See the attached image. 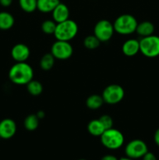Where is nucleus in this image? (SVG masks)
Wrapping results in <instances>:
<instances>
[{
  "label": "nucleus",
  "mask_w": 159,
  "mask_h": 160,
  "mask_svg": "<svg viewBox=\"0 0 159 160\" xmlns=\"http://www.w3.org/2000/svg\"><path fill=\"white\" fill-rule=\"evenodd\" d=\"M99 120L101 121V123H102V125L104 126V128H105V130L110 129L113 126V120H112V117L108 115H102L99 118Z\"/></svg>",
  "instance_id": "393cba45"
},
{
  "label": "nucleus",
  "mask_w": 159,
  "mask_h": 160,
  "mask_svg": "<svg viewBox=\"0 0 159 160\" xmlns=\"http://www.w3.org/2000/svg\"><path fill=\"white\" fill-rule=\"evenodd\" d=\"M78 160H87V159H78Z\"/></svg>",
  "instance_id": "2f4dec72"
},
{
  "label": "nucleus",
  "mask_w": 159,
  "mask_h": 160,
  "mask_svg": "<svg viewBox=\"0 0 159 160\" xmlns=\"http://www.w3.org/2000/svg\"><path fill=\"white\" fill-rule=\"evenodd\" d=\"M154 31V26L151 22L143 21L138 23L136 29V32L142 38L152 35Z\"/></svg>",
  "instance_id": "dca6fc26"
},
{
  "label": "nucleus",
  "mask_w": 159,
  "mask_h": 160,
  "mask_svg": "<svg viewBox=\"0 0 159 160\" xmlns=\"http://www.w3.org/2000/svg\"><path fill=\"white\" fill-rule=\"evenodd\" d=\"M147 152V145L140 139H134L131 141L125 148L126 156L132 159L142 158Z\"/></svg>",
  "instance_id": "6e6552de"
},
{
  "label": "nucleus",
  "mask_w": 159,
  "mask_h": 160,
  "mask_svg": "<svg viewBox=\"0 0 159 160\" xmlns=\"http://www.w3.org/2000/svg\"><path fill=\"white\" fill-rule=\"evenodd\" d=\"M78 33V25L74 20H68L58 23L54 35L56 40L70 42L74 38Z\"/></svg>",
  "instance_id": "f03ea898"
},
{
  "label": "nucleus",
  "mask_w": 159,
  "mask_h": 160,
  "mask_svg": "<svg viewBox=\"0 0 159 160\" xmlns=\"http://www.w3.org/2000/svg\"><path fill=\"white\" fill-rule=\"evenodd\" d=\"M87 131L92 136L101 137V134L105 131V128H104L99 119H98V120H93L89 122L87 125Z\"/></svg>",
  "instance_id": "f3484780"
},
{
  "label": "nucleus",
  "mask_w": 159,
  "mask_h": 160,
  "mask_svg": "<svg viewBox=\"0 0 159 160\" xmlns=\"http://www.w3.org/2000/svg\"><path fill=\"white\" fill-rule=\"evenodd\" d=\"M59 2V0H37V9L44 13L51 12Z\"/></svg>",
  "instance_id": "4468645a"
},
{
  "label": "nucleus",
  "mask_w": 159,
  "mask_h": 160,
  "mask_svg": "<svg viewBox=\"0 0 159 160\" xmlns=\"http://www.w3.org/2000/svg\"><path fill=\"white\" fill-rule=\"evenodd\" d=\"M51 53L55 59L65 60L71 57L73 48L69 42L57 40L51 45Z\"/></svg>",
  "instance_id": "1a4fd4ad"
},
{
  "label": "nucleus",
  "mask_w": 159,
  "mask_h": 160,
  "mask_svg": "<svg viewBox=\"0 0 159 160\" xmlns=\"http://www.w3.org/2000/svg\"><path fill=\"white\" fill-rule=\"evenodd\" d=\"M118 160H133V159H130V158H129V157H127V156H126V157L121 158V159H119Z\"/></svg>",
  "instance_id": "7c9ffc66"
},
{
  "label": "nucleus",
  "mask_w": 159,
  "mask_h": 160,
  "mask_svg": "<svg viewBox=\"0 0 159 160\" xmlns=\"http://www.w3.org/2000/svg\"><path fill=\"white\" fill-rule=\"evenodd\" d=\"M51 14L52 20L56 23H61L70 19V9L66 5L62 2H59V5L53 9Z\"/></svg>",
  "instance_id": "f8f14e48"
},
{
  "label": "nucleus",
  "mask_w": 159,
  "mask_h": 160,
  "mask_svg": "<svg viewBox=\"0 0 159 160\" xmlns=\"http://www.w3.org/2000/svg\"><path fill=\"white\" fill-rule=\"evenodd\" d=\"M101 160H118L117 159L116 156H113V155H106L101 158Z\"/></svg>",
  "instance_id": "cd10ccee"
},
{
  "label": "nucleus",
  "mask_w": 159,
  "mask_h": 160,
  "mask_svg": "<svg viewBox=\"0 0 159 160\" xmlns=\"http://www.w3.org/2000/svg\"><path fill=\"white\" fill-rule=\"evenodd\" d=\"M113 23L108 20H101L97 22L94 28V34L101 42H108L113 36Z\"/></svg>",
  "instance_id": "0eeeda50"
},
{
  "label": "nucleus",
  "mask_w": 159,
  "mask_h": 160,
  "mask_svg": "<svg viewBox=\"0 0 159 160\" xmlns=\"http://www.w3.org/2000/svg\"><path fill=\"white\" fill-rule=\"evenodd\" d=\"M122 50L125 56L129 57L136 56L140 52V41L134 38L128 39L123 43Z\"/></svg>",
  "instance_id": "ddd939ff"
},
{
  "label": "nucleus",
  "mask_w": 159,
  "mask_h": 160,
  "mask_svg": "<svg viewBox=\"0 0 159 160\" xmlns=\"http://www.w3.org/2000/svg\"><path fill=\"white\" fill-rule=\"evenodd\" d=\"M26 90L33 96H37L43 92V85L40 81L32 80L26 84Z\"/></svg>",
  "instance_id": "6ab92c4d"
},
{
  "label": "nucleus",
  "mask_w": 159,
  "mask_h": 160,
  "mask_svg": "<svg viewBox=\"0 0 159 160\" xmlns=\"http://www.w3.org/2000/svg\"><path fill=\"white\" fill-rule=\"evenodd\" d=\"M104 102L109 105H115L120 102L125 96V91L118 84H110L104 89L102 92Z\"/></svg>",
  "instance_id": "423d86ee"
},
{
  "label": "nucleus",
  "mask_w": 159,
  "mask_h": 160,
  "mask_svg": "<svg viewBox=\"0 0 159 160\" xmlns=\"http://www.w3.org/2000/svg\"><path fill=\"white\" fill-rule=\"evenodd\" d=\"M140 52L147 58L159 56V37L152 34L140 40Z\"/></svg>",
  "instance_id": "39448f33"
},
{
  "label": "nucleus",
  "mask_w": 159,
  "mask_h": 160,
  "mask_svg": "<svg viewBox=\"0 0 159 160\" xmlns=\"http://www.w3.org/2000/svg\"><path fill=\"white\" fill-rule=\"evenodd\" d=\"M101 142L105 148L111 150L118 149L124 143V136L118 130L112 128L105 130L101 135Z\"/></svg>",
  "instance_id": "20e7f679"
},
{
  "label": "nucleus",
  "mask_w": 159,
  "mask_h": 160,
  "mask_svg": "<svg viewBox=\"0 0 159 160\" xmlns=\"http://www.w3.org/2000/svg\"><path fill=\"white\" fill-rule=\"evenodd\" d=\"M12 3V0H0V5L3 7H9Z\"/></svg>",
  "instance_id": "bb28decb"
},
{
  "label": "nucleus",
  "mask_w": 159,
  "mask_h": 160,
  "mask_svg": "<svg viewBox=\"0 0 159 160\" xmlns=\"http://www.w3.org/2000/svg\"><path fill=\"white\" fill-rule=\"evenodd\" d=\"M36 115H37V117H38L39 120H40V119H43L44 117H45V113L43 110H39L38 112L36 113Z\"/></svg>",
  "instance_id": "c756f323"
},
{
  "label": "nucleus",
  "mask_w": 159,
  "mask_h": 160,
  "mask_svg": "<svg viewBox=\"0 0 159 160\" xmlns=\"http://www.w3.org/2000/svg\"><path fill=\"white\" fill-rule=\"evenodd\" d=\"M29 47L23 43L16 44L11 49V56L17 62H26L30 57Z\"/></svg>",
  "instance_id": "9d476101"
},
{
  "label": "nucleus",
  "mask_w": 159,
  "mask_h": 160,
  "mask_svg": "<svg viewBox=\"0 0 159 160\" xmlns=\"http://www.w3.org/2000/svg\"><path fill=\"white\" fill-rule=\"evenodd\" d=\"M154 140L156 145L159 147V128L155 131V133H154Z\"/></svg>",
  "instance_id": "c85d7f7f"
},
{
  "label": "nucleus",
  "mask_w": 159,
  "mask_h": 160,
  "mask_svg": "<svg viewBox=\"0 0 159 160\" xmlns=\"http://www.w3.org/2000/svg\"><path fill=\"white\" fill-rule=\"evenodd\" d=\"M17 132V124L12 119L6 118L0 121V138L9 139Z\"/></svg>",
  "instance_id": "9b49d317"
},
{
  "label": "nucleus",
  "mask_w": 159,
  "mask_h": 160,
  "mask_svg": "<svg viewBox=\"0 0 159 160\" xmlns=\"http://www.w3.org/2000/svg\"><path fill=\"white\" fill-rule=\"evenodd\" d=\"M104 99L102 96L99 95H91L86 100V106L90 109H98L104 104Z\"/></svg>",
  "instance_id": "a211bd4d"
},
{
  "label": "nucleus",
  "mask_w": 159,
  "mask_h": 160,
  "mask_svg": "<svg viewBox=\"0 0 159 160\" xmlns=\"http://www.w3.org/2000/svg\"><path fill=\"white\" fill-rule=\"evenodd\" d=\"M24 128L29 131H34L37 130L39 125V119L36 114H31L25 118L23 122Z\"/></svg>",
  "instance_id": "aec40b11"
},
{
  "label": "nucleus",
  "mask_w": 159,
  "mask_h": 160,
  "mask_svg": "<svg viewBox=\"0 0 159 160\" xmlns=\"http://www.w3.org/2000/svg\"><path fill=\"white\" fill-rule=\"evenodd\" d=\"M138 23L133 16L131 14H123L115 19L113 23L115 32L123 35H128L136 32Z\"/></svg>",
  "instance_id": "7ed1b4c3"
},
{
  "label": "nucleus",
  "mask_w": 159,
  "mask_h": 160,
  "mask_svg": "<svg viewBox=\"0 0 159 160\" xmlns=\"http://www.w3.org/2000/svg\"><path fill=\"white\" fill-rule=\"evenodd\" d=\"M57 23L53 20H46L41 23V30L46 34H54Z\"/></svg>",
  "instance_id": "b1692460"
},
{
  "label": "nucleus",
  "mask_w": 159,
  "mask_h": 160,
  "mask_svg": "<svg viewBox=\"0 0 159 160\" xmlns=\"http://www.w3.org/2000/svg\"><path fill=\"white\" fill-rule=\"evenodd\" d=\"M15 20L13 16L8 12H0V30L7 31L13 27Z\"/></svg>",
  "instance_id": "2eb2a0df"
},
{
  "label": "nucleus",
  "mask_w": 159,
  "mask_h": 160,
  "mask_svg": "<svg viewBox=\"0 0 159 160\" xmlns=\"http://www.w3.org/2000/svg\"><path fill=\"white\" fill-rule=\"evenodd\" d=\"M142 159H143V160H157L155 155L152 152H147L142 157Z\"/></svg>",
  "instance_id": "a878e982"
},
{
  "label": "nucleus",
  "mask_w": 159,
  "mask_h": 160,
  "mask_svg": "<svg viewBox=\"0 0 159 160\" xmlns=\"http://www.w3.org/2000/svg\"><path fill=\"white\" fill-rule=\"evenodd\" d=\"M101 42L98 39V38L93 34V35H88L84 38V45L86 48L89 50L96 49L99 47Z\"/></svg>",
  "instance_id": "5701e85b"
},
{
  "label": "nucleus",
  "mask_w": 159,
  "mask_h": 160,
  "mask_svg": "<svg viewBox=\"0 0 159 160\" xmlns=\"http://www.w3.org/2000/svg\"><path fill=\"white\" fill-rule=\"evenodd\" d=\"M34 78V70L26 62H16L9 71V78L17 85H26Z\"/></svg>",
  "instance_id": "f257e3e1"
},
{
  "label": "nucleus",
  "mask_w": 159,
  "mask_h": 160,
  "mask_svg": "<svg viewBox=\"0 0 159 160\" xmlns=\"http://www.w3.org/2000/svg\"><path fill=\"white\" fill-rule=\"evenodd\" d=\"M37 0H19V5L24 12L31 13L37 9Z\"/></svg>",
  "instance_id": "4be33fe9"
},
{
  "label": "nucleus",
  "mask_w": 159,
  "mask_h": 160,
  "mask_svg": "<svg viewBox=\"0 0 159 160\" xmlns=\"http://www.w3.org/2000/svg\"><path fill=\"white\" fill-rule=\"evenodd\" d=\"M55 58L52 56L51 52L46 53L41 57L40 60V67L44 70H50L55 65Z\"/></svg>",
  "instance_id": "412c9836"
}]
</instances>
